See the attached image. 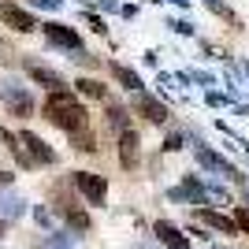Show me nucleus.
I'll use <instances>...</instances> for the list:
<instances>
[{
  "label": "nucleus",
  "instance_id": "1",
  "mask_svg": "<svg viewBox=\"0 0 249 249\" xmlns=\"http://www.w3.org/2000/svg\"><path fill=\"white\" fill-rule=\"evenodd\" d=\"M41 112L49 115L60 130H67V134H78V130H86V126H89V115H86L82 101H78L71 89H52V93L45 97Z\"/></svg>",
  "mask_w": 249,
  "mask_h": 249
},
{
  "label": "nucleus",
  "instance_id": "2",
  "mask_svg": "<svg viewBox=\"0 0 249 249\" xmlns=\"http://www.w3.org/2000/svg\"><path fill=\"white\" fill-rule=\"evenodd\" d=\"M0 101L8 104L19 119H30L34 115V101H30V93H26V86L19 78H0Z\"/></svg>",
  "mask_w": 249,
  "mask_h": 249
},
{
  "label": "nucleus",
  "instance_id": "3",
  "mask_svg": "<svg viewBox=\"0 0 249 249\" xmlns=\"http://www.w3.org/2000/svg\"><path fill=\"white\" fill-rule=\"evenodd\" d=\"M74 186H78V194H82L89 205H104V197H108V178L104 175H93V171H74Z\"/></svg>",
  "mask_w": 249,
  "mask_h": 249
},
{
  "label": "nucleus",
  "instance_id": "4",
  "mask_svg": "<svg viewBox=\"0 0 249 249\" xmlns=\"http://www.w3.org/2000/svg\"><path fill=\"white\" fill-rule=\"evenodd\" d=\"M0 22L11 26V30H19V34L37 30V19H34L30 11H22L19 4H11V0H0Z\"/></svg>",
  "mask_w": 249,
  "mask_h": 249
},
{
  "label": "nucleus",
  "instance_id": "5",
  "mask_svg": "<svg viewBox=\"0 0 249 249\" xmlns=\"http://www.w3.org/2000/svg\"><path fill=\"white\" fill-rule=\"evenodd\" d=\"M45 37H49L52 45H60V49H74L82 52V37H78V30H71V26H63V22H41Z\"/></svg>",
  "mask_w": 249,
  "mask_h": 249
},
{
  "label": "nucleus",
  "instance_id": "6",
  "mask_svg": "<svg viewBox=\"0 0 249 249\" xmlns=\"http://www.w3.org/2000/svg\"><path fill=\"white\" fill-rule=\"evenodd\" d=\"M26 71H30V78L34 82H41L45 89H67V78H63L60 71H52V67H45V63H37V60H26Z\"/></svg>",
  "mask_w": 249,
  "mask_h": 249
},
{
  "label": "nucleus",
  "instance_id": "7",
  "mask_svg": "<svg viewBox=\"0 0 249 249\" xmlns=\"http://www.w3.org/2000/svg\"><path fill=\"white\" fill-rule=\"evenodd\" d=\"M19 142H22V145H30V156L37 160V164H56V153H52V149L45 145V142H41L37 134H34V130H22V134H19Z\"/></svg>",
  "mask_w": 249,
  "mask_h": 249
},
{
  "label": "nucleus",
  "instance_id": "8",
  "mask_svg": "<svg viewBox=\"0 0 249 249\" xmlns=\"http://www.w3.org/2000/svg\"><path fill=\"white\" fill-rule=\"evenodd\" d=\"M138 153H142V149H138V134L126 126L123 134H119V164H123V167H134L138 164Z\"/></svg>",
  "mask_w": 249,
  "mask_h": 249
},
{
  "label": "nucleus",
  "instance_id": "9",
  "mask_svg": "<svg viewBox=\"0 0 249 249\" xmlns=\"http://www.w3.org/2000/svg\"><path fill=\"white\" fill-rule=\"evenodd\" d=\"M134 108L145 115L149 123H164V119H167V108H164L160 101H153V97H145V93H138V97H134Z\"/></svg>",
  "mask_w": 249,
  "mask_h": 249
},
{
  "label": "nucleus",
  "instance_id": "10",
  "mask_svg": "<svg viewBox=\"0 0 249 249\" xmlns=\"http://www.w3.org/2000/svg\"><path fill=\"white\" fill-rule=\"evenodd\" d=\"M156 234H160V242H167L171 249H190V238H182V234H178V227H171L167 219H160V223H156Z\"/></svg>",
  "mask_w": 249,
  "mask_h": 249
},
{
  "label": "nucleus",
  "instance_id": "11",
  "mask_svg": "<svg viewBox=\"0 0 249 249\" xmlns=\"http://www.w3.org/2000/svg\"><path fill=\"white\" fill-rule=\"evenodd\" d=\"M197 216L205 219L208 227H216V231H227V234H234V231H238V219H227V216H219V212H208V208H201Z\"/></svg>",
  "mask_w": 249,
  "mask_h": 249
},
{
  "label": "nucleus",
  "instance_id": "12",
  "mask_svg": "<svg viewBox=\"0 0 249 249\" xmlns=\"http://www.w3.org/2000/svg\"><path fill=\"white\" fill-rule=\"evenodd\" d=\"M22 216V201L15 194H0V219H19Z\"/></svg>",
  "mask_w": 249,
  "mask_h": 249
},
{
  "label": "nucleus",
  "instance_id": "13",
  "mask_svg": "<svg viewBox=\"0 0 249 249\" xmlns=\"http://www.w3.org/2000/svg\"><path fill=\"white\" fill-rule=\"evenodd\" d=\"M108 67H112V74H115V82H123L126 89H134V93H138V89H142V78H138L134 71H126L123 63H108Z\"/></svg>",
  "mask_w": 249,
  "mask_h": 249
},
{
  "label": "nucleus",
  "instance_id": "14",
  "mask_svg": "<svg viewBox=\"0 0 249 249\" xmlns=\"http://www.w3.org/2000/svg\"><path fill=\"white\" fill-rule=\"evenodd\" d=\"M74 86H78V89H82L86 97H93V101H104V97H108V86H104V82H97V78H78Z\"/></svg>",
  "mask_w": 249,
  "mask_h": 249
},
{
  "label": "nucleus",
  "instance_id": "15",
  "mask_svg": "<svg viewBox=\"0 0 249 249\" xmlns=\"http://www.w3.org/2000/svg\"><path fill=\"white\" fill-rule=\"evenodd\" d=\"M67 223H71L74 231H89V216L78 212V208H67Z\"/></svg>",
  "mask_w": 249,
  "mask_h": 249
},
{
  "label": "nucleus",
  "instance_id": "16",
  "mask_svg": "<svg viewBox=\"0 0 249 249\" xmlns=\"http://www.w3.org/2000/svg\"><path fill=\"white\" fill-rule=\"evenodd\" d=\"M37 249H71V238H67V234H49Z\"/></svg>",
  "mask_w": 249,
  "mask_h": 249
},
{
  "label": "nucleus",
  "instance_id": "17",
  "mask_svg": "<svg viewBox=\"0 0 249 249\" xmlns=\"http://www.w3.org/2000/svg\"><path fill=\"white\" fill-rule=\"evenodd\" d=\"M74 138V149H82V153H93V138H89V134H86V130H78V134H71Z\"/></svg>",
  "mask_w": 249,
  "mask_h": 249
},
{
  "label": "nucleus",
  "instance_id": "18",
  "mask_svg": "<svg viewBox=\"0 0 249 249\" xmlns=\"http://www.w3.org/2000/svg\"><path fill=\"white\" fill-rule=\"evenodd\" d=\"M86 22H89V30H97L104 37V19H97V15H86Z\"/></svg>",
  "mask_w": 249,
  "mask_h": 249
},
{
  "label": "nucleus",
  "instance_id": "19",
  "mask_svg": "<svg viewBox=\"0 0 249 249\" xmlns=\"http://www.w3.org/2000/svg\"><path fill=\"white\" fill-rule=\"evenodd\" d=\"M234 219H238L242 231H249V208H238V216H234Z\"/></svg>",
  "mask_w": 249,
  "mask_h": 249
}]
</instances>
